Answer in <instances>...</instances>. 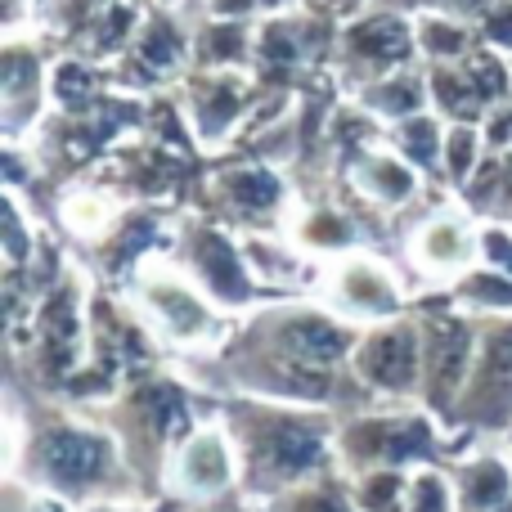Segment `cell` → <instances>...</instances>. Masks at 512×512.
<instances>
[{
	"mask_svg": "<svg viewBox=\"0 0 512 512\" xmlns=\"http://www.w3.org/2000/svg\"><path fill=\"white\" fill-rule=\"evenodd\" d=\"M427 243H436V261H459V239H454L450 230L427 234Z\"/></svg>",
	"mask_w": 512,
	"mask_h": 512,
	"instance_id": "1",
	"label": "cell"
}]
</instances>
